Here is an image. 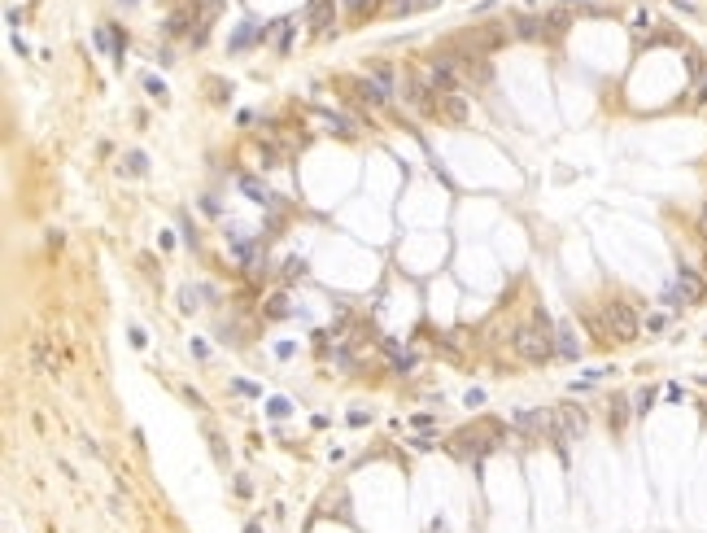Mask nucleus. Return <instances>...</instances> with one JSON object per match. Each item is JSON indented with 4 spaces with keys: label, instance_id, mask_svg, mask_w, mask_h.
<instances>
[{
    "label": "nucleus",
    "instance_id": "nucleus-15",
    "mask_svg": "<svg viewBox=\"0 0 707 533\" xmlns=\"http://www.w3.org/2000/svg\"><path fill=\"white\" fill-rule=\"evenodd\" d=\"M472 40H476V53H489V49H498V44L507 40V31H502V27H485L481 35H472Z\"/></svg>",
    "mask_w": 707,
    "mask_h": 533
},
{
    "label": "nucleus",
    "instance_id": "nucleus-3",
    "mask_svg": "<svg viewBox=\"0 0 707 533\" xmlns=\"http://www.w3.org/2000/svg\"><path fill=\"white\" fill-rule=\"evenodd\" d=\"M607 324H611V333H616V341H633L642 333V319H638V311H633L629 302H607Z\"/></svg>",
    "mask_w": 707,
    "mask_h": 533
},
{
    "label": "nucleus",
    "instance_id": "nucleus-16",
    "mask_svg": "<svg viewBox=\"0 0 707 533\" xmlns=\"http://www.w3.org/2000/svg\"><path fill=\"white\" fill-rule=\"evenodd\" d=\"M459 450H463V455H485L489 437L485 433H459Z\"/></svg>",
    "mask_w": 707,
    "mask_h": 533
},
{
    "label": "nucleus",
    "instance_id": "nucleus-30",
    "mask_svg": "<svg viewBox=\"0 0 707 533\" xmlns=\"http://www.w3.org/2000/svg\"><path fill=\"white\" fill-rule=\"evenodd\" d=\"M127 162H131V171H136V175H145V171H149V162H145V153H131V158H127Z\"/></svg>",
    "mask_w": 707,
    "mask_h": 533
},
{
    "label": "nucleus",
    "instance_id": "nucleus-35",
    "mask_svg": "<svg viewBox=\"0 0 707 533\" xmlns=\"http://www.w3.org/2000/svg\"><path fill=\"white\" fill-rule=\"evenodd\" d=\"M367 5H371V0H345V9H350V14H363Z\"/></svg>",
    "mask_w": 707,
    "mask_h": 533
},
{
    "label": "nucleus",
    "instance_id": "nucleus-8",
    "mask_svg": "<svg viewBox=\"0 0 707 533\" xmlns=\"http://www.w3.org/2000/svg\"><path fill=\"white\" fill-rule=\"evenodd\" d=\"M437 110L446 114L454 127H463V123H467V101L459 97V92H446V97H437Z\"/></svg>",
    "mask_w": 707,
    "mask_h": 533
},
{
    "label": "nucleus",
    "instance_id": "nucleus-34",
    "mask_svg": "<svg viewBox=\"0 0 707 533\" xmlns=\"http://www.w3.org/2000/svg\"><path fill=\"white\" fill-rule=\"evenodd\" d=\"M232 389H236V394H245V398H254V394H258V389H254V385H249V381H236Z\"/></svg>",
    "mask_w": 707,
    "mask_h": 533
},
{
    "label": "nucleus",
    "instance_id": "nucleus-18",
    "mask_svg": "<svg viewBox=\"0 0 707 533\" xmlns=\"http://www.w3.org/2000/svg\"><path fill=\"white\" fill-rule=\"evenodd\" d=\"M254 40H258V27H254V22H241V27H236V35H232V53H245Z\"/></svg>",
    "mask_w": 707,
    "mask_h": 533
},
{
    "label": "nucleus",
    "instance_id": "nucleus-32",
    "mask_svg": "<svg viewBox=\"0 0 707 533\" xmlns=\"http://www.w3.org/2000/svg\"><path fill=\"white\" fill-rule=\"evenodd\" d=\"M267 411H271V416H289V402H284V398H271Z\"/></svg>",
    "mask_w": 707,
    "mask_h": 533
},
{
    "label": "nucleus",
    "instance_id": "nucleus-7",
    "mask_svg": "<svg viewBox=\"0 0 707 533\" xmlns=\"http://www.w3.org/2000/svg\"><path fill=\"white\" fill-rule=\"evenodd\" d=\"M454 62L467 84H489V62H481V53H454Z\"/></svg>",
    "mask_w": 707,
    "mask_h": 533
},
{
    "label": "nucleus",
    "instance_id": "nucleus-27",
    "mask_svg": "<svg viewBox=\"0 0 707 533\" xmlns=\"http://www.w3.org/2000/svg\"><path fill=\"white\" fill-rule=\"evenodd\" d=\"M145 92H149V97H158V101H166V84H158V79H145Z\"/></svg>",
    "mask_w": 707,
    "mask_h": 533
},
{
    "label": "nucleus",
    "instance_id": "nucleus-4",
    "mask_svg": "<svg viewBox=\"0 0 707 533\" xmlns=\"http://www.w3.org/2000/svg\"><path fill=\"white\" fill-rule=\"evenodd\" d=\"M559 424H563V433H568V442H577V437L590 429V416H585V407H577V402H563V407H559Z\"/></svg>",
    "mask_w": 707,
    "mask_h": 533
},
{
    "label": "nucleus",
    "instance_id": "nucleus-26",
    "mask_svg": "<svg viewBox=\"0 0 707 533\" xmlns=\"http://www.w3.org/2000/svg\"><path fill=\"white\" fill-rule=\"evenodd\" d=\"M297 276H306V263L302 258H289V263H284V280H297Z\"/></svg>",
    "mask_w": 707,
    "mask_h": 533
},
{
    "label": "nucleus",
    "instance_id": "nucleus-22",
    "mask_svg": "<svg viewBox=\"0 0 707 533\" xmlns=\"http://www.w3.org/2000/svg\"><path fill=\"white\" fill-rule=\"evenodd\" d=\"M625 420H629V402H625V398H616V402H611V424L620 429Z\"/></svg>",
    "mask_w": 707,
    "mask_h": 533
},
{
    "label": "nucleus",
    "instance_id": "nucleus-31",
    "mask_svg": "<svg viewBox=\"0 0 707 533\" xmlns=\"http://www.w3.org/2000/svg\"><path fill=\"white\" fill-rule=\"evenodd\" d=\"M664 328H668L664 315H651V319H646V333H664Z\"/></svg>",
    "mask_w": 707,
    "mask_h": 533
},
{
    "label": "nucleus",
    "instance_id": "nucleus-9",
    "mask_svg": "<svg viewBox=\"0 0 707 533\" xmlns=\"http://www.w3.org/2000/svg\"><path fill=\"white\" fill-rule=\"evenodd\" d=\"M677 289H681V298H690V302H699L703 298V276H699V271H690V267H681L677 271Z\"/></svg>",
    "mask_w": 707,
    "mask_h": 533
},
{
    "label": "nucleus",
    "instance_id": "nucleus-17",
    "mask_svg": "<svg viewBox=\"0 0 707 533\" xmlns=\"http://www.w3.org/2000/svg\"><path fill=\"white\" fill-rule=\"evenodd\" d=\"M371 79H376V84L385 88L389 97H393V92H398V75H393V70H389L385 62H371Z\"/></svg>",
    "mask_w": 707,
    "mask_h": 533
},
{
    "label": "nucleus",
    "instance_id": "nucleus-21",
    "mask_svg": "<svg viewBox=\"0 0 707 533\" xmlns=\"http://www.w3.org/2000/svg\"><path fill=\"white\" fill-rule=\"evenodd\" d=\"M328 132H341V136H354V132H358V123H354V118H345V114H332V118H328Z\"/></svg>",
    "mask_w": 707,
    "mask_h": 533
},
{
    "label": "nucleus",
    "instance_id": "nucleus-28",
    "mask_svg": "<svg viewBox=\"0 0 707 533\" xmlns=\"http://www.w3.org/2000/svg\"><path fill=\"white\" fill-rule=\"evenodd\" d=\"M293 27H297V22L284 18V27H280V49H289V44H293Z\"/></svg>",
    "mask_w": 707,
    "mask_h": 533
},
{
    "label": "nucleus",
    "instance_id": "nucleus-10",
    "mask_svg": "<svg viewBox=\"0 0 707 533\" xmlns=\"http://www.w3.org/2000/svg\"><path fill=\"white\" fill-rule=\"evenodd\" d=\"M236 184H241V193H245L249 201H258V206H275L271 188L262 184V180H254V175H241V180H236Z\"/></svg>",
    "mask_w": 707,
    "mask_h": 533
},
{
    "label": "nucleus",
    "instance_id": "nucleus-5",
    "mask_svg": "<svg viewBox=\"0 0 707 533\" xmlns=\"http://www.w3.org/2000/svg\"><path fill=\"white\" fill-rule=\"evenodd\" d=\"M550 416H555V411H529V407H524V411H515V429L529 433V437H546L550 433Z\"/></svg>",
    "mask_w": 707,
    "mask_h": 533
},
{
    "label": "nucleus",
    "instance_id": "nucleus-36",
    "mask_svg": "<svg viewBox=\"0 0 707 533\" xmlns=\"http://www.w3.org/2000/svg\"><path fill=\"white\" fill-rule=\"evenodd\" d=\"M699 232L707 236V201H703V210H699Z\"/></svg>",
    "mask_w": 707,
    "mask_h": 533
},
{
    "label": "nucleus",
    "instance_id": "nucleus-23",
    "mask_svg": "<svg viewBox=\"0 0 707 533\" xmlns=\"http://www.w3.org/2000/svg\"><path fill=\"white\" fill-rule=\"evenodd\" d=\"M568 31V14H546V35H559Z\"/></svg>",
    "mask_w": 707,
    "mask_h": 533
},
{
    "label": "nucleus",
    "instance_id": "nucleus-20",
    "mask_svg": "<svg viewBox=\"0 0 707 533\" xmlns=\"http://www.w3.org/2000/svg\"><path fill=\"white\" fill-rule=\"evenodd\" d=\"M92 44H97L101 53H118V35H114L110 27H97V31H92Z\"/></svg>",
    "mask_w": 707,
    "mask_h": 533
},
{
    "label": "nucleus",
    "instance_id": "nucleus-14",
    "mask_svg": "<svg viewBox=\"0 0 707 533\" xmlns=\"http://www.w3.org/2000/svg\"><path fill=\"white\" fill-rule=\"evenodd\" d=\"M555 350L563 354V359H581V341H577V333H572V328H559V333H555Z\"/></svg>",
    "mask_w": 707,
    "mask_h": 533
},
{
    "label": "nucleus",
    "instance_id": "nucleus-1",
    "mask_svg": "<svg viewBox=\"0 0 707 533\" xmlns=\"http://www.w3.org/2000/svg\"><path fill=\"white\" fill-rule=\"evenodd\" d=\"M555 333L559 328L550 324V315L546 311H537L533 315V324H520L515 328V337H511V346H515V354H520L524 363H546V359H555Z\"/></svg>",
    "mask_w": 707,
    "mask_h": 533
},
{
    "label": "nucleus",
    "instance_id": "nucleus-25",
    "mask_svg": "<svg viewBox=\"0 0 707 533\" xmlns=\"http://www.w3.org/2000/svg\"><path fill=\"white\" fill-rule=\"evenodd\" d=\"M267 315H275V319L293 315V306H289V298H271V306H267Z\"/></svg>",
    "mask_w": 707,
    "mask_h": 533
},
{
    "label": "nucleus",
    "instance_id": "nucleus-19",
    "mask_svg": "<svg viewBox=\"0 0 707 533\" xmlns=\"http://www.w3.org/2000/svg\"><path fill=\"white\" fill-rule=\"evenodd\" d=\"M188 22H193V9H175V14L162 22V31H166V35H184Z\"/></svg>",
    "mask_w": 707,
    "mask_h": 533
},
{
    "label": "nucleus",
    "instance_id": "nucleus-13",
    "mask_svg": "<svg viewBox=\"0 0 707 533\" xmlns=\"http://www.w3.org/2000/svg\"><path fill=\"white\" fill-rule=\"evenodd\" d=\"M385 350H389V363H393V372H398V376H406V372L415 367V354H411V350H402L398 341H389V337H385Z\"/></svg>",
    "mask_w": 707,
    "mask_h": 533
},
{
    "label": "nucleus",
    "instance_id": "nucleus-33",
    "mask_svg": "<svg viewBox=\"0 0 707 533\" xmlns=\"http://www.w3.org/2000/svg\"><path fill=\"white\" fill-rule=\"evenodd\" d=\"M79 442H83V450H88V455H92V459H101V446H97V442H92V437H79Z\"/></svg>",
    "mask_w": 707,
    "mask_h": 533
},
{
    "label": "nucleus",
    "instance_id": "nucleus-37",
    "mask_svg": "<svg viewBox=\"0 0 707 533\" xmlns=\"http://www.w3.org/2000/svg\"><path fill=\"white\" fill-rule=\"evenodd\" d=\"M428 5H437V0H424V9H428Z\"/></svg>",
    "mask_w": 707,
    "mask_h": 533
},
{
    "label": "nucleus",
    "instance_id": "nucleus-6",
    "mask_svg": "<svg viewBox=\"0 0 707 533\" xmlns=\"http://www.w3.org/2000/svg\"><path fill=\"white\" fill-rule=\"evenodd\" d=\"M306 22L315 31H332V22H337V0H310V5H306Z\"/></svg>",
    "mask_w": 707,
    "mask_h": 533
},
{
    "label": "nucleus",
    "instance_id": "nucleus-24",
    "mask_svg": "<svg viewBox=\"0 0 707 533\" xmlns=\"http://www.w3.org/2000/svg\"><path fill=\"white\" fill-rule=\"evenodd\" d=\"M393 14H415V9H424V0H389Z\"/></svg>",
    "mask_w": 707,
    "mask_h": 533
},
{
    "label": "nucleus",
    "instance_id": "nucleus-29",
    "mask_svg": "<svg viewBox=\"0 0 707 533\" xmlns=\"http://www.w3.org/2000/svg\"><path fill=\"white\" fill-rule=\"evenodd\" d=\"M651 402H655V389H642V394H638V407H633V411H651Z\"/></svg>",
    "mask_w": 707,
    "mask_h": 533
},
{
    "label": "nucleus",
    "instance_id": "nucleus-11",
    "mask_svg": "<svg viewBox=\"0 0 707 533\" xmlns=\"http://www.w3.org/2000/svg\"><path fill=\"white\" fill-rule=\"evenodd\" d=\"M354 92H358V101L363 105H371V110H380V105L389 101V92L376 84V79H363V84H354Z\"/></svg>",
    "mask_w": 707,
    "mask_h": 533
},
{
    "label": "nucleus",
    "instance_id": "nucleus-12",
    "mask_svg": "<svg viewBox=\"0 0 707 533\" xmlns=\"http://www.w3.org/2000/svg\"><path fill=\"white\" fill-rule=\"evenodd\" d=\"M520 40H550L546 35V18H515V27H511Z\"/></svg>",
    "mask_w": 707,
    "mask_h": 533
},
{
    "label": "nucleus",
    "instance_id": "nucleus-2",
    "mask_svg": "<svg viewBox=\"0 0 707 533\" xmlns=\"http://www.w3.org/2000/svg\"><path fill=\"white\" fill-rule=\"evenodd\" d=\"M424 84L433 88L437 97H446V92H459V88H463V70H459V62H454V53H450V57H437V62L424 70Z\"/></svg>",
    "mask_w": 707,
    "mask_h": 533
}]
</instances>
